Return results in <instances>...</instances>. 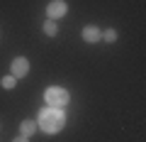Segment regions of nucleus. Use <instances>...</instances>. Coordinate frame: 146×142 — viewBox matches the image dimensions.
Instances as JSON below:
<instances>
[{
	"label": "nucleus",
	"mask_w": 146,
	"mask_h": 142,
	"mask_svg": "<svg viewBox=\"0 0 146 142\" xmlns=\"http://www.w3.org/2000/svg\"><path fill=\"white\" fill-rule=\"evenodd\" d=\"M66 12H68V5L63 0H51L46 5V15H49V20H54V22H56L58 17H63Z\"/></svg>",
	"instance_id": "obj_3"
},
{
	"label": "nucleus",
	"mask_w": 146,
	"mask_h": 142,
	"mask_svg": "<svg viewBox=\"0 0 146 142\" xmlns=\"http://www.w3.org/2000/svg\"><path fill=\"white\" fill-rule=\"evenodd\" d=\"M56 22H54V20H46V22H44V34H46V37H56Z\"/></svg>",
	"instance_id": "obj_7"
},
{
	"label": "nucleus",
	"mask_w": 146,
	"mask_h": 142,
	"mask_svg": "<svg viewBox=\"0 0 146 142\" xmlns=\"http://www.w3.org/2000/svg\"><path fill=\"white\" fill-rule=\"evenodd\" d=\"M12 142H27V137H25V135H20L17 140H12Z\"/></svg>",
	"instance_id": "obj_10"
},
{
	"label": "nucleus",
	"mask_w": 146,
	"mask_h": 142,
	"mask_svg": "<svg viewBox=\"0 0 146 142\" xmlns=\"http://www.w3.org/2000/svg\"><path fill=\"white\" fill-rule=\"evenodd\" d=\"M63 125H66V115H63L61 108H46V110H39L36 127H42L46 135H56V132H61Z\"/></svg>",
	"instance_id": "obj_1"
},
{
	"label": "nucleus",
	"mask_w": 146,
	"mask_h": 142,
	"mask_svg": "<svg viewBox=\"0 0 146 142\" xmlns=\"http://www.w3.org/2000/svg\"><path fill=\"white\" fill-rule=\"evenodd\" d=\"M44 100H46L49 108H63V105L71 100V96H68V91L61 88V86H51V88L44 91Z\"/></svg>",
	"instance_id": "obj_2"
},
{
	"label": "nucleus",
	"mask_w": 146,
	"mask_h": 142,
	"mask_svg": "<svg viewBox=\"0 0 146 142\" xmlns=\"http://www.w3.org/2000/svg\"><path fill=\"white\" fill-rule=\"evenodd\" d=\"M102 39H105V42H115V39H117V32L115 30H105L102 32Z\"/></svg>",
	"instance_id": "obj_9"
},
{
	"label": "nucleus",
	"mask_w": 146,
	"mask_h": 142,
	"mask_svg": "<svg viewBox=\"0 0 146 142\" xmlns=\"http://www.w3.org/2000/svg\"><path fill=\"white\" fill-rule=\"evenodd\" d=\"M34 132H36V120H22V125H20V135L32 137Z\"/></svg>",
	"instance_id": "obj_6"
},
{
	"label": "nucleus",
	"mask_w": 146,
	"mask_h": 142,
	"mask_svg": "<svg viewBox=\"0 0 146 142\" xmlns=\"http://www.w3.org/2000/svg\"><path fill=\"white\" fill-rule=\"evenodd\" d=\"M83 39H85V42H90V44L100 42V39H102V30H100V27H95V25L83 27Z\"/></svg>",
	"instance_id": "obj_5"
},
{
	"label": "nucleus",
	"mask_w": 146,
	"mask_h": 142,
	"mask_svg": "<svg viewBox=\"0 0 146 142\" xmlns=\"http://www.w3.org/2000/svg\"><path fill=\"white\" fill-rule=\"evenodd\" d=\"M15 83H17V79L15 76H3V81H0V86H3V88H15Z\"/></svg>",
	"instance_id": "obj_8"
},
{
	"label": "nucleus",
	"mask_w": 146,
	"mask_h": 142,
	"mask_svg": "<svg viewBox=\"0 0 146 142\" xmlns=\"http://www.w3.org/2000/svg\"><path fill=\"white\" fill-rule=\"evenodd\" d=\"M10 71H12V76H15V79H25V76L29 74V61H27L25 57H17V59H12V66H10Z\"/></svg>",
	"instance_id": "obj_4"
}]
</instances>
